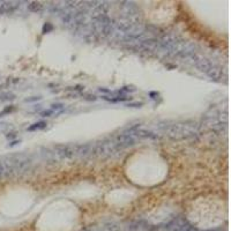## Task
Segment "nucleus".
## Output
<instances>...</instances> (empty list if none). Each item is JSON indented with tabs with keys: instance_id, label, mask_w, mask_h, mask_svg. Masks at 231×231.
Listing matches in <instances>:
<instances>
[{
	"instance_id": "obj_1",
	"label": "nucleus",
	"mask_w": 231,
	"mask_h": 231,
	"mask_svg": "<svg viewBox=\"0 0 231 231\" xmlns=\"http://www.w3.org/2000/svg\"><path fill=\"white\" fill-rule=\"evenodd\" d=\"M57 155L61 158H72V157H82L89 155L91 153V147L89 145H67V146H58Z\"/></svg>"
},
{
	"instance_id": "obj_2",
	"label": "nucleus",
	"mask_w": 231,
	"mask_h": 231,
	"mask_svg": "<svg viewBox=\"0 0 231 231\" xmlns=\"http://www.w3.org/2000/svg\"><path fill=\"white\" fill-rule=\"evenodd\" d=\"M165 133L166 135L172 139H184V137H190L193 135L195 133V128L190 125L177 124V125H172L168 127Z\"/></svg>"
},
{
	"instance_id": "obj_3",
	"label": "nucleus",
	"mask_w": 231,
	"mask_h": 231,
	"mask_svg": "<svg viewBox=\"0 0 231 231\" xmlns=\"http://www.w3.org/2000/svg\"><path fill=\"white\" fill-rule=\"evenodd\" d=\"M193 227L184 218H175L165 224L164 231H192Z\"/></svg>"
},
{
	"instance_id": "obj_4",
	"label": "nucleus",
	"mask_w": 231,
	"mask_h": 231,
	"mask_svg": "<svg viewBox=\"0 0 231 231\" xmlns=\"http://www.w3.org/2000/svg\"><path fill=\"white\" fill-rule=\"evenodd\" d=\"M151 229V225L149 223H146L143 221H137L128 224L127 231H149Z\"/></svg>"
},
{
	"instance_id": "obj_5",
	"label": "nucleus",
	"mask_w": 231,
	"mask_h": 231,
	"mask_svg": "<svg viewBox=\"0 0 231 231\" xmlns=\"http://www.w3.org/2000/svg\"><path fill=\"white\" fill-rule=\"evenodd\" d=\"M119 227L114 223H109V224H104L102 225L97 231H118Z\"/></svg>"
},
{
	"instance_id": "obj_6",
	"label": "nucleus",
	"mask_w": 231,
	"mask_h": 231,
	"mask_svg": "<svg viewBox=\"0 0 231 231\" xmlns=\"http://www.w3.org/2000/svg\"><path fill=\"white\" fill-rule=\"evenodd\" d=\"M28 8H29L31 12H37V11L42 9V5L40 2H31V4L28 6Z\"/></svg>"
},
{
	"instance_id": "obj_7",
	"label": "nucleus",
	"mask_w": 231,
	"mask_h": 231,
	"mask_svg": "<svg viewBox=\"0 0 231 231\" xmlns=\"http://www.w3.org/2000/svg\"><path fill=\"white\" fill-rule=\"evenodd\" d=\"M45 122H37V124H34V126H30L28 130L29 131H34V130H40V128H44L45 127Z\"/></svg>"
}]
</instances>
